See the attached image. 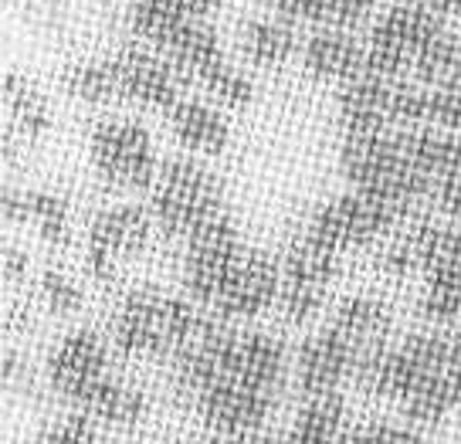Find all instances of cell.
<instances>
[{
  "label": "cell",
  "instance_id": "cell-7",
  "mask_svg": "<svg viewBox=\"0 0 461 444\" xmlns=\"http://www.w3.org/2000/svg\"><path fill=\"white\" fill-rule=\"evenodd\" d=\"M445 31V17L428 4H397L380 17L366 41L370 72L384 78H407L428 44Z\"/></svg>",
  "mask_w": 461,
  "mask_h": 444
},
{
  "label": "cell",
  "instance_id": "cell-27",
  "mask_svg": "<svg viewBox=\"0 0 461 444\" xmlns=\"http://www.w3.org/2000/svg\"><path fill=\"white\" fill-rule=\"evenodd\" d=\"M201 88L224 109H248L255 102V82L241 68H234L228 58L201 78Z\"/></svg>",
  "mask_w": 461,
  "mask_h": 444
},
{
  "label": "cell",
  "instance_id": "cell-30",
  "mask_svg": "<svg viewBox=\"0 0 461 444\" xmlns=\"http://www.w3.org/2000/svg\"><path fill=\"white\" fill-rule=\"evenodd\" d=\"M31 444H102V438L95 430V421L78 411V414L58 417L51 424H44Z\"/></svg>",
  "mask_w": 461,
  "mask_h": 444
},
{
  "label": "cell",
  "instance_id": "cell-33",
  "mask_svg": "<svg viewBox=\"0 0 461 444\" xmlns=\"http://www.w3.org/2000/svg\"><path fill=\"white\" fill-rule=\"evenodd\" d=\"M376 0H330V14H326V28H357L366 14L374 11Z\"/></svg>",
  "mask_w": 461,
  "mask_h": 444
},
{
  "label": "cell",
  "instance_id": "cell-10",
  "mask_svg": "<svg viewBox=\"0 0 461 444\" xmlns=\"http://www.w3.org/2000/svg\"><path fill=\"white\" fill-rule=\"evenodd\" d=\"M245 251L248 248L241 244L238 224L230 214H221L190 238L187 255H184V285L197 305L214 309L217 295L224 292L238 261L245 258Z\"/></svg>",
  "mask_w": 461,
  "mask_h": 444
},
{
  "label": "cell",
  "instance_id": "cell-6",
  "mask_svg": "<svg viewBox=\"0 0 461 444\" xmlns=\"http://www.w3.org/2000/svg\"><path fill=\"white\" fill-rule=\"evenodd\" d=\"M92 170L109 190H146L157 184L159 163L153 136L132 119H102L88 132Z\"/></svg>",
  "mask_w": 461,
  "mask_h": 444
},
{
  "label": "cell",
  "instance_id": "cell-21",
  "mask_svg": "<svg viewBox=\"0 0 461 444\" xmlns=\"http://www.w3.org/2000/svg\"><path fill=\"white\" fill-rule=\"evenodd\" d=\"M353 428L357 424L349 421V407L339 394L305 397L285 444H353Z\"/></svg>",
  "mask_w": 461,
  "mask_h": 444
},
{
  "label": "cell",
  "instance_id": "cell-12",
  "mask_svg": "<svg viewBox=\"0 0 461 444\" xmlns=\"http://www.w3.org/2000/svg\"><path fill=\"white\" fill-rule=\"evenodd\" d=\"M109 376V346L99 332L75 330L58 340L48 357V384L68 403L86 401L92 390Z\"/></svg>",
  "mask_w": 461,
  "mask_h": 444
},
{
  "label": "cell",
  "instance_id": "cell-4",
  "mask_svg": "<svg viewBox=\"0 0 461 444\" xmlns=\"http://www.w3.org/2000/svg\"><path fill=\"white\" fill-rule=\"evenodd\" d=\"M221 214H228L224 186L201 159L173 157L159 167L153 184V221L167 238L190 241Z\"/></svg>",
  "mask_w": 461,
  "mask_h": 444
},
{
  "label": "cell",
  "instance_id": "cell-26",
  "mask_svg": "<svg viewBox=\"0 0 461 444\" xmlns=\"http://www.w3.org/2000/svg\"><path fill=\"white\" fill-rule=\"evenodd\" d=\"M187 21H197L187 0H132V31L149 48H163Z\"/></svg>",
  "mask_w": 461,
  "mask_h": 444
},
{
  "label": "cell",
  "instance_id": "cell-16",
  "mask_svg": "<svg viewBox=\"0 0 461 444\" xmlns=\"http://www.w3.org/2000/svg\"><path fill=\"white\" fill-rule=\"evenodd\" d=\"M4 157L14 159L17 143H41L51 132L55 119H51V105L41 95V88L21 72L4 75Z\"/></svg>",
  "mask_w": 461,
  "mask_h": 444
},
{
  "label": "cell",
  "instance_id": "cell-24",
  "mask_svg": "<svg viewBox=\"0 0 461 444\" xmlns=\"http://www.w3.org/2000/svg\"><path fill=\"white\" fill-rule=\"evenodd\" d=\"M78 411L99 424H113V428H132L146 417V394L132 387L122 376H105L99 387L78 403Z\"/></svg>",
  "mask_w": 461,
  "mask_h": 444
},
{
  "label": "cell",
  "instance_id": "cell-14",
  "mask_svg": "<svg viewBox=\"0 0 461 444\" xmlns=\"http://www.w3.org/2000/svg\"><path fill=\"white\" fill-rule=\"evenodd\" d=\"M119 65V86H122V99L136 102L143 109H159V113H173V105L180 102V86L184 78L173 68L167 55H159L157 48H143V44H130L115 55Z\"/></svg>",
  "mask_w": 461,
  "mask_h": 444
},
{
  "label": "cell",
  "instance_id": "cell-25",
  "mask_svg": "<svg viewBox=\"0 0 461 444\" xmlns=\"http://www.w3.org/2000/svg\"><path fill=\"white\" fill-rule=\"evenodd\" d=\"M65 95L86 105H113L122 99L119 86V65L115 58H92V61H75L61 72Z\"/></svg>",
  "mask_w": 461,
  "mask_h": 444
},
{
  "label": "cell",
  "instance_id": "cell-18",
  "mask_svg": "<svg viewBox=\"0 0 461 444\" xmlns=\"http://www.w3.org/2000/svg\"><path fill=\"white\" fill-rule=\"evenodd\" d=\"M4 221L28 224L44 244L65 248L72 241V207L55 190H17L4 194Z\"/></svg>",
  "mask_w": 461,
  "mask_h": 444
},
{
  "label": "cell",
  "instance_id": "cell-39",
  "mask_svg": "<svg viewBox=\"0 0 461 444\" xmlns=\"http://www.w3.org/2000/svg\"><path fill=\"white\" fill-rule=\"evenodd\" d=\"M230 444H278V441L268 438V434H261V430H251V434H238Z\"/></svg>",
  "mask_w": 461,
  "mask_h": 444
},
{
  "label": "cell",
  "instance_id": "cell-40",
  "mask_svg": "<svg viewBox=\"0 0 461 444\" xmlns=\"http://www.w3.org/2000/svg\"><path fill=\"white\" fill-rule=\"evenodd\" d=\"M184 444H224L221 438H190V441H184Z\"/></svg>",
  "mask_w": 461,
  "mask_h": 444
},
{
  "label": "cell",
  "instance_id": "cell-17",
  "mask_svg": "<svg viewBox=\"0 0 461 444\" xmlns=\"http://www.w3.org/2000/svg\"><path fill=\"white\" fill-rule=\"evenodd\" d=\"M303 65L319 82H339V86H349L370 72L366 44H360V38L346 28L316 31L303 48Z\"/></svg>",
  "mask_w": 461,
  "mask_h": 444
},
{
  "label": "cell",
  "instance_id": "cell-5",
  "mask_svg": "<svg viewBox=\"0 0 461 444\" xmlns=\"http://www.w3.org/2000/svg\"><path fill=\"white\" fill-rule=\"evenodd\" d=\"M411 217L414 214L397 207V204L380 201V197L363 194V190H349V194H339V197L322 204L303 231L322 248L346 255L353 248L387 241L390 234L401 224H407Z\"/></svg>",
  "mask_w": 461,
  "mask_h": 444
},
{
  "label": "cell",
  "instance_id": "cell-22",
  "mask_svg": "<svg viewBox=\"0 0 461 444\" xmlns=\"http://www.w3.org/2000/svg\"><path fill=\"white\" fill-rule=\"evenodd\" d=\"M330 326L357 346V353L363 357V353L387 343L393 315H390L387 302L376 299V295H349L336 305Z\"/></svg>",
  "mask_w": 461,
  "mask_h": 444
},
{
  "label": "cell",
  "instance_id": "cell-20",
  "mask_svg": "<svg viewBox=\"0 0 461 444\" xmlns=\"http://www.w3.org/2000/svg\"><path fill=\"white\" fill-rule=\"evenodd\" d=\"M157 51L167 55V61L180 72L184 82H197V86H201L203 75L224 61L221 38H217V31L207 24V17L187 21V24L176 31L163 48H157Z\"/></svg>",
  "mask_w": 461,
  "mask_h": 444
},
{
  "label": "cell",
  "instance_id": "cell-15",
  "mask_svg": "<svg viewBox=\"0 0 461 444\" xmlns=\"http://www.w3.org/2000/svg\"><path fill=\"white\" fill-rule=\"evenodd\" d=\"M357 363L360 353L346 336L326 326V330L312 332L303 346H299V359H295V380L305 397H326V394H339L349 376H357Z\"/></svg>",
  "mask_w": 461,
  "mask_h": 444
},
{
  "label": "cell",
  "instance_id": "cell-1",
  "mask_svg": "<svg viewBox=\"0 0 461 444\" xmlns=\"http://www.w3.org/2000/svg\"><path fill=\"white\" fill-rule=\"evenodd\" d=\"M447 349L451 340L445 336L414 332L397 346L384 343L363 353L353 380L370 397L401 403V411L414 424H441L455 407H461V394L447 367Z\"/></svg>",
  "mask_w": 461,
  "mask_h": 444
},
{
  "label": "cell",
  "instance_id": "cell-36",
  "mask_svg": "<svg viewBox=\"0 0 461 444\" xmlns=\"http://www.w3.org/2000/svg\"><path fill=\"white\" fill-rule=\"evenodd\" d=\"M447 367H451V380L461 394V332L451 336V349H447Z\"/></svg>",
  "mask_w": 461,
  "mask_h": 444
},
{
  "label": "cell",
  "instance_id": "cell-11",
  "mask_svg": "<svg viewBox=\"0 0 461 444\" xmlns=\"http://www.w3.org/2000/svg\"><path fill=\"white\" fill-rule=\"evenodd\" d=\"M424 295L420 315L428 322L461 319V224L428 221V255H424Z\"/></svg>",
  "mask_w": 461,
  "mask_h": 444
},
{
  "label": "cell",
  "instance_id": "cell-2",
  "mask_svg": "<svg viewBox=\"0 0 461 444\" xmlns=\"http://www.w3.org/2000/svg\"><path fill=\"white\" fill-rule=\"evenodd\" d=\"M207 326L197 305L159 285L132 288L113 319V346L126 357H176Z\"/></svg>",
  "mask_w": 461,
  "mask_h": 444
},
{
  "label": "cell",
  "instance_id": "cell-31",
  "mask_svg": "<svg viewBox=\"0 0 461 444\" xmlns=\"http://www.w3.org/2000/svg\"><path fill=\"white\" fill-rule=\"evenodd\" d=\"M353 444H424V438L414 428H397V424L370 421V424H357L353 428Z\"/></svg>",
  "mask_w": 461,
  "mask_h": 444
},
{
  "label": "cell",
  "instance_id": "cell-29",
  "mask_svg": "<svg viewBox=\"0 0 461 444\" xmlns=\"http://www.w3.org/2000/svg\"><path fill=\"white\" fill-rule=\"evenodd\" d=\"M38 288H41L44 305H48L55 315H75L82 305H86V292H82V285H78L68 272H61V268H44Z\"/></svg>",
  "mask_w": 461,
  "mask_h": 444
},
{
  "label": "cell",
  "instance_id": "cell-19",
  "mask_svg": "<svg viewBox=\"0 0 461 444\" xmlns=\"http://www.w3.org/2000/svg\"><path fill=\"white\" fill-rule=\"evenodd\" d=\"M170 130L176 143L201 153V157H221L230 143L228 115L217 109L214 102L203 99H180L170 113Z\"/></svg>",
  "mask_w": 461,
  "mask_h": 444
},
{
  "label": "cell",
  "instance_id": "cell-9",
  "mask_svg": "<svg viewBox=\"0 0 461 444\" xmlns=\"http://www.w3.org/2000/svg\"><path fill=\"white\" fill-rule=\"evenodd\" d=\"M339 261L343 255L316 244L305 231L292 238L282 258V295H278L288 322H309L312 315L322 313L332 282L339 275Z\"/></svg>",
  "mask_w": 461,
  "mask_h": 444
},
{
  "label": "cell",
  "instance_id": "cell-23",
  "mask_svg": "<svg viewBox=\"0 0 461 444\" xmlns=\"http://www.w3.org/2000/svg\"><path fill=\"white\" fill-rule=\"evenodd\" d=\"M299 48V34L292 28V21L282 14H265L248 21L241 28V55L255 68H278Z\"/></svg>",
  "mask_w": 461,
  "mask_h": 444
},
{
  "label": "cell",
  "instance_id": "cell-8",
  "mask_svg": "<svg viewBox=\"0 0 461 444\" xmlns=\"http://www.w3.org/2000/svg\"><path fill=\"white\" fill-rule=\"evenodd\" d=\"M153 224H157L153 214L143 211L140 204H115V207L99 211L95 221L88 224V238H86L88 275L99 285L115 282V275L149 248Z\"/></svg>",
  "mask_w": 461,
  "mask_h": 444
},
{
  "label": "cell",
  "instance_id": "cell-28",
  "mask_svg": "<svg viewBox=\"0 0 461 444\" xmlns=\"http://www.w3.org/2000/svg\"><path fill=\"white\" fill-rule=\"evenodd\" d=\"M424 126L461 132V82H455V86H424Z\"/></svg>",
  "mask_w": 461,
  "mask_h": 444
},
{
  "label": "cell",
  "instance_id": "cell-35",
  "mask_svg": "<svg viewBox=\"0 0 461 444\" xmlns=\"http://www.w3.org/2000/svg\"><path fill=\"white\" fill-rule=\"evenodd\" d=\"M28 268H31L28 255L21 248H14V244H7L4 248V282L7 285H21L28 278Z\"/></svg>",
  "mask_w": 461,
  "mask_h": 444
},
{
  "label": "cell",
  "instance_id": "cell-34",
  "mask_svg": "<svg viewBox=\"0 0 461 444\" xmlns=\"http://www.w3.org/2000/svg\"><path fill=\"white\" fill-rule=\"evenodd\" d=\"M275 14L288 17V21H319L326 24L330 14V0H272Z\"/></svg>",
  "mask_w": 461,
  "mask_h": 444
},
{
  "label": "cell",
  "instance_id": "cell-13",
  "mask_svg": "<svg viewBox=\"0 0 461 444\" xmlns=\"http://www.w3.org/2000/svg\"><path fill=\"white\" fill-rule=\"evenodd\" d=\"M278 295H282V265L258 248H248L211 313L224 322L255 319V315L268 313L278 302Z\"/></svg>",
  "mask_w": 461,
  "mask_h": 444
},
{
  "label": "cell",
  "instance_id": "cell-32",
  "mask_svg": "<svg viewBox=\"0 0 461 444\" xmlns=\"http://www.w3.org/2000/svg\"><path fill=\"white\" fill-rule=\"evenodd\" d=\"M438 211V214L451 217V221H461V170L447 173L441 184L431 190V201H428Z\"/></svg>",
  "mask_w": 461,
  "mask_h": 444
},
{
  "label": "cell",
  "instance_id": "cell-3",
  "mask_svg": "<svg viewBox=\"0 0 461 444\" xmlns=\"http://www.w3.org/2000/svg\"><path fill=\"white\" fill-rule=\"evenodd\" d=\"M339 167L353 190L374 194L403 211H418L428 204V184L418 177L407 157L403 130L387 132H346L339 146Z\"/></svg>",
  "mask_w": 461,
  "mask_h": 444
},
{
  "label": "cell",
  "instance_id": "cell-37",
  "mask_svg": "<svg viewBox=\"0 0 461 444\" xmlns=\"http://www.w3.org/2000/svg\"><path fill=\"white\" fill-rule=\"evenodd\" d=\"M221 4H228V0H187V7L194 11V17H207L211 11H217Z\"/></svg>",
  "mask_w": 461,
  "mask_h": 444
},
{
  "label": "cell",
  "instance_id": "cell-38",
  "mask_svg": "<svg viewBox=\"0 0 461 444\" xmlns=\"http://www.w3.org/2000/svg\"><path fill=\"white\" fill-rule=\"evenodd\" d=\"M428 7H431L434 14H455V11H461V0H428Z\"/></svg>",
  "mask_w": 461,
  "mask_h": 444
}]
</instances>
